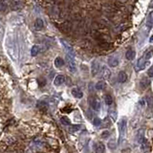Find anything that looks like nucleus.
Masks as SVG:
<instances>
[{
  "mask_svg": "<svg viewBox=\"0 0 153 153\" xmlns=\"http://www.w3.org/2000/svg\"><path fill=\"white\" fill-rule=\"evenodd\" d=\"M109 115H110V117L112 118V120L113 121H116L117 119V112L115 109H110L109 110Z\"/></svg>",
  "mask_w": 153,
  "mask_h": 153,
  "instance_id": "obj_23",
  "label": "nucleus"
},
{
  "mask_svg": "<svg viewBox=\"0 0 153 153\" xmlns=\"http://www.w3.org/2000/svg\"><path fill=\"white\" fill-rule=\"evenodd\" d=\"M141 142H142L141 148H142V150L144 151V152H146V151L149 150V145H148V142H146V140H145V139H144V140H142Z\"/></svg>",
  "mask_w": 153,
  "mask_h": 153,
  "instance_id": "obj_16",
  "label": "nucleus"
},
{
  "mask_svg": "<svg viewBox=\"0 0 153 153\" xmlns=\"http://www.w3.org/2000/svg\"><path fill=\"white\" fill-rule=\"evenodd\" d=\"M43 27H44V22H43L42 19L40 18H37L34 22V29L37 30V31H40V30L43 29Z\"/></svg>",
  "mask_w": 153,
  "mask_h": 153,
  "instance_id": "obj_13",
  "label": "nucleus"
},
{
  "mask_svg": "<svg viewBox=\"0 0 153 153\" xmlns=\"http://www.w3.org/2000/svg\"><path fill=\"white\" fill-rule=\"evenodd\" d=\"M152 16H153V13H150V14H149V16H148V20H147L148 29H150V28H151V26H152V22H153Z\"/></svg>",
  "mask_w": 153,
  "mask_h": 153,
  "instance_id": "obj_27",
  "label": "nucleus"
},
{
  "mask_svg": "<svg viewBox=\"0 0 153 153\" xmlns=\"http://www.w3.org/2000/svg\"><path fill=\"white\" fill-rule=\"evenodd\" d=\"M100 71V75H101V76H103L104 79H110L111 72H110V70L106 67V66H103Z\"/></svg>",
  "mask_w": 153,
  "mask_h": 153,
  "instance_id": "obj_6",
  "label": "nucleus"
},
{
  "mask_svg": "<svg viewBox=\"0 0 153 153\" xmlns=\"http://www.w3.org/2000/svg\"><path fill=\"white\" fill-rule=\"evenodd\" d=\"M79 128H80V126H79V125H75V126L72 127L71 130H72V131H78Z\"/></svg>",
  "mask_w": 153,
  "mask_h": 153,
  "instance_id": "obj_30",
  "label": "nucleus"
},
{
  "mask_svg": "<svg viewBox=\"0 0 153 153\" xmlns=\"http://www.w3.org/2000/svg\"><path fill=\"white\" fill-rule=\"evenodd\" d=\"M9 3L6 1H0V12H6L8 10Z\"/></svg>",
  "mask_w": 153,
  "mask_h": 153,
  "instance_id": "obj_18",
  "label": "nucleus"
},
{
  "mask_svg": "<svg viewBox=\"0 0 153 153\" xmlns=\"http://www.w3.org/2000/svg\"><path fill=\"white\" fill-rule=\"evenodd\" d=\"M64 81H65V76H63V75H58V76L55 78L54 84H55V86H59V85L63 84Z\"/></svg>",
  "mask_w": 153,
  "mask_h": 153,
  "instance_id": "obj_9",
  "label": "nucleus"
},
{
  "mask_svg": "<svg viewBox=\"0 0 153 153\" xmlns=\"http://www.w3.org/2000/svg\"><path fill=\"white\" fill-rule=\"evenodd\" d=\"M94 150H95V153H104L105 151V146L103 145V142H96L95 145H94Z\"/></svg>",
  "mask_w": 153,
  "mask_h": 153,
  "instance_id": "obj_7",
  "label": "nucleus"
},
{
  "mask_svg": "<svg viewBox=\"0 0 153 153\" xmlns=\"http://www.w3.org/2000/svg\"><path fill=\"white\" fill-rule=\"evenodd\" d=\"M152 55H153V51L149 50V51H147V52H145V57H144V58H145V59H149V58L152 57Z\"/></svg>",
  "mask_w": 153,
  "mask_h": 153,
  "instance_id": "obj_26",
  "label": "nucleus"
},
{
  "mask_svg": "<svg viewBox=\"0 0 153 153\" xmlns=\"http://www.w3.org/2000/svg\"><path fill=\"white\" fill-rule=\"evenodd\" d=\"M100 70V66L97 60H93L91 63V74L93 76H96L99 74V72Z\"/></svg>",
  "mask_w": 153,
  "mask_h": 153,
  "instance_id": "obj_5",
  "label": "nucleus"
},
{
  "mask_svg": "<svg viewBox=\"0 0 153 153\" xmlns=\"http://www.w3.org/2000/svg\"><path fill=\"white\" fill-rule=\"evenodd\" d=\"M5 48L8 53L9 57L13 60H17L18 58V50H17V44L16 41V37H13L12 33H9L6 37L5 40Z\"/></svg>",
  "mask_w": 153,
  "mask_h": 153,
  "instance_id": "obj_1",
  "label": "nucleus"
},
{
  "mask_svg": "<svg viewBox=\"0 0 153 153\" xmlns=\"http://www.w3.org/2000/svg\"><path fill=\"white\" fill-rule=\"evenodd\" d=\"M148 100H147V101H148V105L149 106H151V104H152V99L151 98H147Z\"/></svg>",
  "mask_w": 153,
  "mask_h": 153,
  "instance_id": "obj_33",
  "label": "nucleus"
},
{
  "mask_svg": "<svg viewBox=\"0 0 153 153\" xmlns=\"http://www.w3.org/2000/svg\"><path fill=\"white\" fill-rule=\"evenodd\" d=\"M90 103H91V107L93 108V110L95 111H99L100 109V103L98 99H91L90 100Z\"/></svg>",
  "mask_w": 153,
  "mask_h": 153,
  "instance_id": "obj_8",
  "label": "nucleus"
},
{
  "mask_svg": "<svg viewBox=\"0 0 153 153\" xmlns=\"http://www.w3.org/2000/svg\"><path fill=\"white\" fill-rule=\"evenodd\" d=\"M127 79V75L125 72L121 71L119 73V75H118V80H119V82H121V83H124V82L126 81Z\"/></svg>",
  "mask_w": 153,
  "mask_h": 153,
  "instance_id": "obj_14",
  "label": "nucleus"
},
{
  "mask_svg": "<svg viewBox=\"0 0 153 153\" xmlns=\"http://www.w3.org/2000/svg\"><path fill=\"white\" fill-rule=\"evenodd\" d=\"M66 59H67V63L69 66V70L72 73H75L76 71V62H75V58H72V57H69V55H66Z\"/></svg>",
  "mask_w": 153,
  "mask_h": 153,
  "instance_id": "obj_4",
  "label": "nucleus"
},
{
  "mask_svg": "<svg viewBox=\"0 0 153 153\" xmlns=\"http://www.w3.org/2000/svg\"><path fill=\"white\" fill-rule=\"evenodd\" d=\"M150 42H153V37H151V39H150Z\"/></svg>",
  "mask_w": 153,
  "mask_h": 153,
  "instance_id": "obj_34",
  "label": "nucleus"
},
{
  "mask_svg": "<svg viewBox=\"0 0 153 153\" xmlns=\"http://www.w3.org/2000/svg\"><path fill=\"white\" fill-rule=\"evenodd\" d=\"M71 93H72V95L74 96L75 98H76V99H81L82 97H83V93H82V91L78 87L73 88L72 91H71Z\"/></svg>",
  "mask_w": 153,
  "mask_h": 153,
  "instance_id": "obj_11",
  "label": "nucleus"
},
{
  "mask_svg": "<svg viewBox=\"0 0 153 153\" xmlns=\"http://www.w3.org/2000/svg\"><path fill=\"white\" fill-rule=\"evenodd\" d=\"M61 43L63 45L64 49L66 51V55H69V57H72V58H75V52H74V49L72 47L71 45L69 44L68 42H66L64 40H61Z\"/></svg>",
  "mask_w": 153,
  "mask_h": 153,
  "instance_id": "obj_2",
  "label": "nucleus"
},
{
  "mask_svg": "<svg viewBox=\"0 0 153 153\" xmlns=\"http://www.w3.org/2000/svg\"><path fill=\"white\" fill-rule=\"evenodd\" d=\"M107 62H108V65L110 66V67H116V66L119 65V59H118V58H116L115 55L109 57Z\"/></svg>",
  "mask_w": 153,
  "mask_h": 153,
  "instance_id": "obj_10",
  "label": "nucleus"
},
{
  "mask_svg": "<svg viewBox=\"0 0 153 153\" xmlns=\"http://www.w3.org/2000/svg\"><path fill=\"white\" fill-rule=\"evenodd\" d=\"M4 34H5V29H4L2 24H0V40L4 37Z\"/></svg>",
  "mask_w": 153,
  "mask_h": 153,
  "instance_id": "obj_28",
  "label": "nucleus"
},
{
  "mask_svg": "<svg viewBox=\"0 0 153 153\" xmlns=\"http://www.w3.org/2000/svg\"><path fill=\"white\" fill-rule=\"evenodd\" d=\"M39 51H40L39 46H38V45H34L32 47V50H31V54H32L33 57H35L37 54L39 53Z\"/></svg>",
  "mask_w": 153,
  "mask_h": 153,
  "instance_id": "obj_19",
  "label": "nucleus"
},
{
  "mask_svg": "<svg viewBox=\"0 0 153 153\" xmlns=\"http://www.w3.org/2000/svg\"><path fill=\"white\" fill-rule=\"evenodd\" d=\"M60 121L62 123V124H64V125H70V124H71V121H70V120H69L66 116L61 117Z\"/></svg>",
  "mask_w": 153,
  "mask_h": 153,
  "instance_id": "obj_21",
  "label": "nucleus"
},
{
  "mask_svg": "<svg viewBox=\"0 0 153 153\" xmlns=\"http://www.w3.org/2000/svg\"><path fill=\"white\" fill-rule=\"evenodd\" d=\"M110 136V132L108 130H104V131L101 132V134H100V137L103 138V139H107V138Z\"/></svg>",
  "mask_w": 153,
  "mask_h": 153,
  "instance_id": "obj_25",
  "label": "nucleus"
},
{
  "mask_svg": "<svg viewBox=\"0 0 153 153\" xmlns=\"http://www.w3.org/2000/svg\"><path fill=\"white\" fill-rule=\"evenodd\" d=\"M9 5L11 6L12 10L13 11H17L19 9H21L22 7V3L20 1H11V2L9 3Z\"/></svg>",
  "mask_w": 153,
  "mask_h": 153,
  "instance_id": "obj_12",
  "label": "nucleus"
},
{
  "mask_svg": "<svg viewBox=\"0 0 153 153\" xmlns=\"http://www.w3.org/2000/svg\"><path fill=\"white\" fill-rule=\"evenodd\" d=\"M119 129H120V141L123 139V137L125 134V130H126V120L121 119L119 123Z\"/></svg>",
  "mask_w": 153,
  "mask_h": 153,
  "instance_id": "obj_3",
  "label": "nucleus"
},
{
  "mask_svg": "<svg viewBox=\"0 0 153 153\" xmlns=\"http://www.w3.org/2000/svg\"><path fill=\"white\" fill-rule=\"evenodd\" d=\"M93 124H94L95 126H99V125L101 124V121H100V119H99V118H95V119L93 120Z\"/></svg>",
  "mask_w": 153,
  "mask_h": 153,
  "instance_id": "obj_29",
  "label": "nucleus"
},
{
  "mask_svg": "<svg viewBox=\"0 0 153 153\" xmlns=\"http://www.w3.org/2000/svg\"><path fill=\"white\" fill-rule=\"evenodd\" d=\"M135 55H136V54H135V52L133 50H128L126 52V54H125V58L128 59V60H133L135 58Z\"/></svg>",
  "mask_w": 153,
  "mask_h": 153,
  "instance_id": "obj_17",
  "label": "nucleus"
},
{
  "mask_svg": "<svg viewBox=\"0 0 153 153\" xmlns=\"http://www.w3.org/2000/svg\"><path fill=\"white\" fill-rule=\"evenodd\" d=\"M147 74H148V76H153V66L150 68V70L148 71Z\"/></svg>",
  "mask_w": 153,
  "mask_h": 153,
  "instance_id": "obj_31",
  "label": "nucleus"
},
{
  "mask_svg": "<svg viewBox=\"0 0 153 153\" xmlns=\"http://www.w3.org/2000/svg\"><path fill=\"white\" fill-rule=\"evenodd\" d=\"M34 142L37 144V145H42V141H40L39 139H35V140H34Z\"/></svg>",
  "mask_w": 153,
  "mask_h": 153,
  "instance_id": "obj_32",
  "label": "nucleus"
},
{
  "mask_svg": "<svg viewBox=\"0 0 153 153\" xmlns=\"http://www.w3.org/2000/svg\"><path fill=\"white\" fill-rule=\"evenodd\" d=\"M116 141L114 140V139H112V140L109 141L108 142V147L110 148V149H115L116 148Z\"/></svg>",
  "mask_w": 153,
  "mask_h": 153,
  "instance_id": "obj_24",
  "label": "nucleus"
},
{
  "mask_svg": "<svg viewBox=\"0 0 153 153\" xmlns=\"http://www.w3.org/2000/svg\"><path fill=\"white\" fill-rule=\"evenodd\" d=\"M105 87V82L104 81H99L96 84V89L97 90H103Z\"/></svg>",
  "mask_w": 153,
  "mask_h": 153,
  "instance_id": "obj_22",
  "label": "nucleus"
},
{
  "mask_svg": "<svg viewBox=\"0 0 153 153\" xmlns=\"http://www.w3.org/2000/svg\"><path fill=\"white\" fill-rule=\"evenodd\" d=\"M104 101H105V103L107 105H111L113 103V99H112V97L110 95H106L104 97Z\"/></svg>",
  "mask_w": 153,
  "mask_h": 153,
  "instance_id": "obj_20",
  "label": "nucleus"
},
{
  "mask_svg": "<svg viewBox=\"0 0 153 153\" xmlns=\"http://www.w3.org/2000/svg\"><path fill=\"white\" fill-rule=\"evenodd\" d=\"M64 65V60L62 59L61 58H57L55 59V66L57 67V68H60V67H62V66Z\"/></svg>",
  "mask_w": 153,
  "mask_h": 153,
  "instance_id": "obj_15",
  "label": "nucleus"
}]
</instances>
